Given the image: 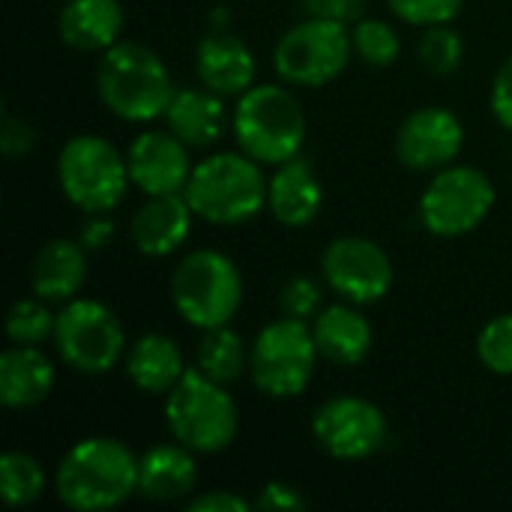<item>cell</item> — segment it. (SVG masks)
<instances>
[{"label": "cell", "mask_w": 512, "mask_h": 512, "mask_svg": "<svg viewBox=\"0 0 512 512\" xmlns=\"http://www.w3.org/2000/svg\"><path fill=\"white\" fill-rule=\"evenodd\" d=\"M231 129L237 147L261 165H282L306 144V111L282 84H252L237 96Z\"/></svg>", "instance_id": "cell-4"}, {"label": "cell", "mask_w": 512, "mask_h": 512, "mask_svg": "<svg viewBox=\"0 0 512 512\" xmlns=\"http://www.w3.org/2000/svg\"><path fill=\"white\" fill-rule=\"evenodd\" d=\"M171 303L195 330H213L234 321L243 303L237 264L216 249H195L171 273Z\"/></svg>", "instance_id": "cell-6"}, {"label": "cell", "mask_w": 512, "mask_h": 512, "mask_svg": "<svg viewBox=\"0 0 512 512\" xmlns=\"http://www.w3.org/2000/svg\"><path fill=\"white\" fill-rule=\"evenodd\" d=\"M96 93L114 117L126 123H150L165 117V108L177 90L165 60L153 48L120 39L99 57Z\"/></svg>", "instance_id": "cell-2"}, {"label": "cell", "mask_w": 512, "mask_h": 512, "mask_svg": "<svg viewBox=\"0 0 512 512\" xmlns=\"http://www.w3.org/2000/svg\"><path fill=\"white\" fill-rule=\"evenodd\" d=\"M129 381L147 396H168L177 381L186 375V360L180 345L171 336L147 333L138 336L123 357Z\"/></svg>", "instance_id": "cell-24"}, {"label": "cell", "mask_w": 512, "mask_h": 512, "mask_svg": "<svg viewBox=\"0 0 512 512\" xmlns=\"http://www.w3.org/2000/svg\"><path fill=\"white\" fill-rule=\"evenodd\" d=\"M57 183L84 213H111L129 189L126 153L102 135H75L60 147Z\"/></svg>", "instance_id": "cell-8"}, {"label": "cell", "mask_w": 512, "mask_h": 512, "mask_svg": "<svg viewBox=\"0 0 512 512\" xmlns=\"http://www.w3.org/2000/svg\"><path fill=\"white\" fill-rule=\"evenodd\" d=\"M60 39L84 54H102L120 42L123 6L120 0H66L57 18Z\"/></svg>", "instance_id": "cell-23"}, {"label": "cell", "mask_w": 512, "mask_h": 512, "mask_svg": "<svg viewBox=\"0 0 512 512\" xmlns=\"http://www.w3.org/2000/svg\"><path fill=\"white\" fill-rule=\"evenodd\" d=\"M54 324L57 315L48 309V300L24 297L6 315V336L12 345H42L54 339Z\"/></svg>", "instance_id": "cell-29"}, {"label": "cell", "mask_w": 512, "mask_h": 512, "mask_svg": "<svg viewBox=\"0 0 512 512\" xmlns=\"http://www.w3.org/2000/svg\"><path fill=\"white\" fill-rule=\"evenodd\" d=\"M225 96L201 87H183L171 96L165 108V126L189 147V150H210L228 129V108Z\"/></svg>", "instance_id": "cell-20"}, {"label": "cell", "mask_w": 512, "mask_h": 512, "mask_svg": "<svg viewBox=\"0 0 512 512\" xmlns=\"http://www.w3.org/2000/svg\"><path fill=\"white\" fill-rule=\"evenodd\" d=\"M267 183L261 162L240 153L204 156L183 189L198 219L222 228L246 225L267 207Z\"/></svg>", "instance_id": "cell-3"}, {"label": "cell", "mask_w": 512, "mask_h": 512, "mask_svg": "<svg viewBox=\"0 0 512 512\" xmlns=\"http://www.w3.org/2000/svg\"><path fill=\"white\" fill-rule=\"evenodd\" d=\"M54 390V363L39 345H12L0 354V402L9 411L42 405Z\"/></svg>", "instance_id": "cell-22"}, {"label": "cell", "mask_w": 512, "mask_h": 512, "mask_svg": "<svg viewBox=\"0 0 512 512\" xmlns=\"http://www.w3.org/2000/svg\"><path fill=\"white\" fill-rule=\"evenodd\" d=\"M195 369L225 387L240 381V375L249 369V351H246L243 336L231 330V324L204 330L195 348Z\"/></svg>", "instance_id": "cell-26"}, {"label": "cell", "mask_w": 512, "mask_h": 512, "mask_svg": "<svg viewBox=\"0 0 512 512\" xmlns=\"http://www.w3.org/2000/svg\"><path fill=\"white\" fill-rule=\"evenodd\" d=\"M462 147L465 126L444 105H423L411 111L396 132V159L411 171L435 174L453 165Z\"/></svg>", "instance_id": "cell-14"}, {"label": "cell", "mask_w": 512, "mask_h": 512, "mask_svg": "<svg viewBox=\"0 0 512 512\" xmlns=\"http://www.w3.org/2000/svg\"><path fill=\"white\" fill-rule=\"evenodd\" d=\"M36 147V132L30 129L27 120L6 114L0 123V150L6 159H24Z\"/></svg>", "instance_id": "cell-34"}, {"label": "cell", "mask_w": 512, "mask_h": 512, "mask_svg": "<svg viewBox=\"0 0 512 512\" xmlns=\"http://www.w3.org/2000/svg\"><path fill=\"white\" fill-rule=\"evenodd\" d=\"M321 285L309 276H291L282 291H279V309L282 315H291V318H300V321H309L321 312Z\"/></svg>", "instance_id": "cell-33"}, {"label": "cell", "mask_w": 512, "mask_h": 512, "mask_svg": "<svg viewBox=\"0 0 512 512\" xmlns=\"http://www.w3.org/2000/svg\"><path fill=\"white\" fill-rule=\"evenodd\" d=\"M45 492L42 465L21 450H12L0 459V495L9 507H30Z\"/></svg>", "instance_id": "cell-27"}, {"label": "cell", "mask_w": 512, "mask_h": 512, "mask_svg": "<svg viewBox=\"0 0 512 512\" xmlns=\"http://www.w3.org/2000/svg\"><path fill=\"white\" fill-rule=\"evenodd\" d=\"M54 345L63 363L81 375H108L126 357L123 324L99 300H69L57 312Z\"/></svg>", "instance_id": "cell-11"}, {"label": "cell", "mask_w": 512, "mask_h": 512, "mask_svg": "<svg viewBox=\"0 0 512 512\" xmlns=\"http://www.w3.org/2000/svg\"><path fill=\"white\" fill-rule=\"evenodd\" d=\"M318 447L339 462H363L384 450L390 426L384 411L363 396H333L312 417Z\"/></svg>", "instance_id": "cell-12"}, {"label": "cell", "mask_w": 512, "mask_h": 512, "mask_svg": "<svg viewBox=\"0 0 512 512\" xmlns=\"http://www.w3.org/2000/svg\"><path fill=\"white\" fill-rule=\"evenodd\" d=\"M165 423L174 441L192 453L213 456L234 444L240 411L225 384H216L198 369H186L177 387L165 396Z\"/></svg>", "instance_id": "cell-5"}, {"label": "cell", "mask_w": 512, "mask_h": 512, "mask_svg": "<svg viewBox=\"0 0 512 512\" xmlns=\"http://www.w3.org/2000/svg\"><path fill=\"white\" fill-rule=\"evenodd\" d=\"M87 282V249L78 240L54 237L39 246L30 264V288L48 303H69Z\"/></svg>", "instance_id": "cell-21"}, {"label": "cell", "mask_w": 512, "mask_h": 512, "mask_svg": "<svg viewBox=\"0 0 512 512\" xmlns=\"http://www.w3.org/2000/svg\"><path fill=\"white\" fill-rule=\"evenodd\" d=\"M210 27H216V30H225L228 27V9L225 6H216L210 12Z\"/></svg>", "instance_id": "cell-40"}, {"label": "cell", "mask_w": 512, "mask_h": 512, "mask_svg": "<svg viewBox=\"0 0 512 512\" xmlns=\"http://www.w3.org/2000/svg\"><path fill=\"white\" fill-rule=\"evenodd\" d=\"M465 0H387L390 12L414 27L450 24L462 12Z\"/></svg>", "instance_id": "cell-32"}, {"label": "cell", "mask_w": 512, "mask_h": 512, "mask_svg": "<svg viewBox=\"0 0 512 512\" xmlns=\"http://www.w3.org/2000/svg\"><path fill=\"white\" fill-rule=\"evenodd\" d=\"M54 492L75 512L114 510L138 492V456L108 435L81 438L63 453Z\"/></svg>", "instance_id": "cell-1"}, {"label": "cell", "mask_w": 512, "mask_h": 512, "mask_svg": "<svg viewBox=\"0 0 512 512\" xmlns=\"http://www.w3.org/2000/svg\"><path fill=\"white\" fill-rule=\"evenodd\" d=\"M495 201L498 192L486 171L453 162L426 183L420 195V222L435 237H465L489 219Z\"/></svg>", "instance_id": "cell-10"}, {"label": "cell", "mask_w": 512, "mask_h": 512, "mask_svg": "<svg viewBox=\"0 0 512 512\" xmlns=\"http://www.w3.org/2000/svg\"><path fill=\"white\" fill-rule=\"evenodd\" d=\"M489 105L495 120L512 132V54L501 63V69L495 72L492 81V93H489Z\"/></svg>", "instance_id": "cell-37"}, {"label": "cell", "mask_w": 512, "mask_h": 512, "mask_svg": "<svg viewBox=\"0 0 512 512\" xmlns=\"http://www.w3.org/2000/svg\"><path fill=\"white\" fill-rule=\"evenodd\" d=\"M318 357L309 321L282 315L255 336L249 348V375L264 396L297 399L312 384Z\"/></svg>", "instance_id": "cell-7"}, {"label": "cell", "mask_w": 512, "mask_h": 512, "mask_svg": "<svg viewBox=\"0 0 512 512\" xmlns=\"http://www.w3.org/2000/svg\"><path fill=\"white\" fill-rule=\"evenodd\" d=\"M324 282L354 306H372L384 300L393 288V261L369 237H336L321 258Z\"/></svg>", "instance_id": "cell-13"}, {"label": "cell", "mask_w": 512, "mask_h": 512, "mask_svg": "<svg viewBox=\"0 0 512 512\" xmlns=\"http://www.w3.org/2000/svg\"><path fill=\"white\" fill-rule=\"evenodd\" d=\"M324 207V186L306 159H291L276 165L267 183V210L285 228H306L318 219Z\"/></svg>", "instance_id": "cell-18"}, {"label": "cell", "mask_w": 512, "mask_h": 512, "mask_svg": "<svg viewBox=\"0 0 512 512\" xmlns=\"http://www.w3.org/2000/svg\"><path fill=\"white\" fill-rule=\"evenodd\" d=\"M480 363L501 378H512V312L495 315L477 336Z\"/></svg>", "instance_id": "cell-31"}, {"label": "cell", "mask_w": 512, "mask_h": 512, "mask_svg": "<svg viewBox=\"0 0 512 512\" xmlns=\"http://www.w3.org/2000/svg\"><path fill=\"white\" fill-rule=\"evenodd\" d=\"M255 510L252 501L240 498L237 492L228 489H216V492H204L198 498L189 501V512H249Z\"/></svg>", "instance_id": "cell-38"}, {"label": "cell", "mask_w": 512, "mask_h": 512, "mask_svg": "<svg viewBox=\"0 0 512 512\" xmlns=\"http://www.w3.org/2000/svg\"><path fill=\"white\" fill-rule=\"evenodd\" d=\"M351 42H354V54L375 69L393 66L402 54V39L396 27H390L381 18H360L357 24H351Z\"/></svg>", "instance_id": "cell-28"}, {"label": "cell", "mask_w": 512, "mask_h": 512, "mask_svg": "<svg viewBox=\"0 0 512 512\" xmlns=\"http://www.w3.org/2000/svg\"><path fill=\"white\" fill-rule=\"evenodd\" d=\"M195 210L189 207L186 195H150L129 222V237L135 249L147 258H168L177 252L192 231Z\"/></svg>", "instance_id": "cell-17"}, {"label": "cell", "mask_w": 512, "mask_h": 512, "mask_svg": "<svg viewBox=\"0 0 512 512\" xmlns=\"http://www.w3.org/2000/svg\"><path fill=\"white\" fill-rule=\"evenodd\" d=\"M351 54V24L330 18H303L276 42L273 69L285 84L324 87L348 69Z\"/></svg>", "instance_id": "cell-9"}, {"label": "cell", "mask_w": 512, "mask_h": 512, "mask_svg": "<svg viewBox=\"0 0 512 512\" xmlns=\"http://www.w3.org/2000/svg\"><path fill=\"white\" fill-rule=\"evenodd\" d=\"M252 504H255V510H264V512L306 510V498L300 495V489H294V486H288V483H279V480L264 483V486H261V492H258V498H255Z\"/></svg>", "instance_id": "cell-36"}, {"label": "cell", "mask_w": 512, "mask_h": 512, "mask_svg": "<svg viewBox=\"0 0 512 512\" xmlns=\"http://www.w3.org/2000/svg\"><path fill=\"white\" fill-rule=\"evenodd\" d=\"M417 54L432 75H453L465 60V39L450 24H432L420 36Z\"/></svg>", "instance_id": "cell-30"}, {"label": "cell", "mask_w": 512, "mask_h": 512, "mask_svg": "<svg viewBox=\"0 0 512 512\" xmlns=\"http://www.w3.org/2000/svg\"><path fill=\"white\" fill-rule=\"evenodd\" d=\"M306 18H330L342 24H357L363 18L366 0H297Z\"/></svg>", "instance_id": "cell-35"}, {"label": "cell", "mask_w": 512, "mask_h": 512, "mask_svg": "<svg viewBox=\"0 0 512 512\" xmlns=\"http://www.w3.org/2000/svg\"><path fill=\"white\" fill-rule=\"evenodd\" d=\"M195 75L219 96H243L255 84L258 60L252 48L228 27H210L195 45Z\"/></svg>", "instance_id": "cell-16"}, {"label": "cell", "mask_w": 512, "mask_h": 512, "mask_svg": "<svg viewBox=\"0 0 512 512\" xmlns=\"http://www.w3.org/2000/svg\"><path fill=\"white\" fill-rule=\"evenodd\" d=\"M129 180L135 189L150 195H177L192 177L189 147L171 129H147L132 138L126 150Z\"/></svg>", "instance_id": "cell-15"}, {"label": "cell", "mask_w": 512, "mask_h": 512, "mask_svg": "<svg viewBox=\"0 0 512 512\" xmlns=\"http://www.w3.org/2000/svg\"><path fill=\"white\" fill-rule=\"evenodd\" d=\"M195 483V453L180 441L156 444L144 456H138V492L150 501H180L192 495Z\"/></svg>", "instance_id": "cell-25"}, {"label": "cell", "mask_w": 512, "mask_h": 512, "mask_svg": "<svg viewBox=\"0 0 512 512\" xmlns=\"http://www.w3.org/2000/svg\"><path fill=\"white\" fill-rule=\"evenodd\" d=\"M111 240H114V222L108 219V213H87L78 231V243L87 252H102Z\"/></svg>", "instance_id": "cell-39"}, {"label": "cell", "mask_w": 512, "mask_h": 512, "mask_svg": "<svg viewBox=\"0 0 512 512\" xmlns=\"http://www.w3.org/2000/svg\"><path fill=\"white\" fill-rule=\"evenodd\" d=\"M312 333H315L318 354L327 363L342 366V369L360 366L372 354V345H375L372 324L366 321L360 306L348 300L321 309L312 321Z\"/></svg>", "instance_id": "cell-19"}]
</instances>
